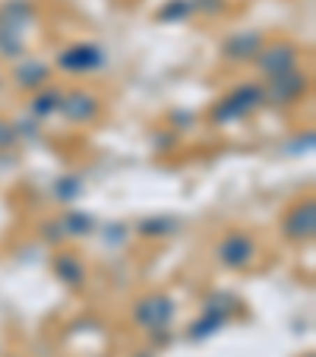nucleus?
Segmentation results:
<instances>
[{
  "instance_id": "1a4fd4ad",
  "label": "nucleus",
  "mask_w": 316,
  "mask_h": 357,
  "mask_svg": "<svg viewBox=\"0 0 316 357\" xmlns=\"http://www.w3.org/2000/svg\"><path fill=\"white\" fill-rule=\"evenodd\" d=\"M259 47H262L259 32H237L222 45V54L234 63H250L256 54H259Z\"/></svg>"
},
{
  "instance_id": "0eeeda50",
  "label": "nucleus",
  "mask_w": 316,
  "mask_h": 357,
  "mask_svg": "<svg viewBox=\"0 0 316 357\" xmlns=\"http://www.w3.org/2000/svg\"><path fill=\"white\" fill-rule=\"evenodd\" d=\"M57 63H61L63 70H70V73H89V70L105 63V51H101L98 45H73L57 57Z\"/></svg>"
},
{
  "instance_id": "f8f14e48",
  "label": "nucleus",
  "mask_w": 316,
  "mask_h": 357,
  "mask_svg": "<svg viewBox=\"0 0 316 357\" xmlns=\"http://www.w3.org/2000/svg\"><path fill=\"white\" fill-rule=\"evenodd\" d=\"M54 272H57V278H63L67 284H80L82 282V263H76V257H70V253H63V257H57L54 259Z\"/></svg>"
},
{
  "instance_id": "dca6fc26",
  "label": "nucleus",
  "mask_w": 316,
  "mask_h": 357,
  "mask_svg": "<svg viewBox=\"0 0 316 357\" xmlns=\"http://www.w3.org/2000/svg\"><path fill=\"white\" fill-rule=\"evenodd\" d=\"M63 225H70L67 234H89V218L86 215H70Z\"/></svg>"
},
{
  "instance_id": "39448f33",
  "label": "nucleus",
  "mask_w": 316,
  "mask_h": 357,
  "mask_svg": "<svg viewBox=\"0 0 316 357\" xmlns=\"http://www.w3.org/2000/svg\"><path fill=\"white\" fill-rule=\"evenodd\" d=\"M171 317H174V303H171V297H165V294L142 297V301L136 303V310H133V319H136V323H140L146 332H162V329H168Z\"/></svg>"
},
{
  "instance_id": "4468645a",
  "label": "nucleus",
  "mask_w": 316,
  "mask_h": 357,
  "mask_svg": "<svg viewBox=\"0 0 316 357\" xmlns=\"http://www.w3.org/2000/svg\"><path fill=\"white\" fill-rule=\"evenodd\" d=\"M193 13V3L190 0H171L168 7L158 13V20H168V16H177V20H183V16H190Z\"/></svg>"
},
{
  "instance_id": "6ab92c4d",
  "label": "nucleus",
  "mask_w": 316,
  "mask_h": 357,
  "mask_svg": "<svg viewBox=\"0 0 316 357\" xmlns=\"http://www.w3.org/2000/svg\"><path fill=\"white\" fill-rule=\"evenodd\" d=\"M303 357H313V351H310V354H303Z\"/></svg>"
},
{
  "instance_id": "f257e3e1",
  "label": "nucleus",
  "mask_w": 316,
  "mask_h": 357,
  "mask_svg": "<svg viewBox=\"0 0 316 357\" xmlns=\"http://www.w3.org/2000/svg\"><path fill=\"white\" fill-rule=\"evenodd\" d=\"M262 105V86H237L234 92H228L212 111V121L216 123H231L247 117L250 111H256Z\"/></svg>"
},
{
  "instance_id": "f03ea898",
  "label": "nucleus",
  "mask_w": 316,
  "mask_h": 357,
  "mask_svg": "<svg viewBox=\"0 0 316 357\" xmlns=\"http://www.w3.org/2000/svg\"><path fill=\"white\" fill-rule=\"evenodd\" d=\"M282 234L288 237L291 243H310L316 234V199L307 196V199L294 202L282 218Z\"/></svg>"
},
{
  "instance_id": "9b49d317",
  "label": "nucleus",
  "mask_w": 316,
  "mask_h": 357,
  "mask_svg": "<svg viewBox=\"0 0 316 357\" xmlns=\"http://www.w3.org/2000/svg\"><path fill=\"white\" fill-rule=\"evenodd\" d=\"M47 76H51L47 63H38V61H29V63H22V67L16 70V82H20L22 89H38V86H45Z\"/></svg>"
},
{
  "instance_id": "423d86ee",
  "label": "nucleus",
  "mask_w": 316,
  "mask_h": 357,
  "mask_svg": "<svg viewBox=\"0 0 316 357\" xmlns=\"http://www.w3.org/2000/svg\"><path fill=\"white\" fill-rule=\"evenodd\" d=\"M256 70H259L266 79H272V76H282L288 73V70H297V47L288 45V41H282V45H262L259 54L253 57Z\"/></svg>"
},
{
  "instance_id": "2eb2a0df",
  "label": "nucleus",
  "mask_w": 316,
  "mask_h": 357,
  "mask_svg": "<svg viewBox=\"0 0 316 357\" xmlns=\"http://www.w3.org/2000/svg\"><path fill=\"white\" fill-rule=\"evenodd\" d=\"M174 228H177V225L171 222V218H165V222H162V218H155V222H142L140 225L142 234H168V231H174Z\"/></svg>"
},
{
  "instance_id": "a211bd4d",
  "label": "nucleus",
  "mask_w": 316,
  "mask_h": 357,
  "mask_svg": "<svg viewBox=\"0 0 316 357\" xmlns=\"http://www.w3.org/2000/svg\"><path fill=\"white\" fill-rule=\"evenodd\" d=\"M222 7H225L222 0H206V10H209V13H218Z\"/></svg>"
},
{
  "instance_id": "9d476101",
  "label": "nucleus",
  "mask_w": 316,
  "mask_h": 357,
  "mask_svg": "<svg viewBox=\"0 0 316 357\" xmlns=\"http://www.w3.org/2000/svg\"><path fill=\"white\" fill-rule=\"evenodd\" d=\"M228 310H231V303H228V307H206V317L196 319L190 335L202 338V335H212V332H218L225 326V319H228Z\"/></svg>"
},
{
  "instance_id": "f3484780",
  "label": "nucleus",
  "mask_w": 316,
  "mask_h": 357,
  "mask_svg": "<svg viewBox=\"0 0 316 357\" xmlns=\"http://www.w3.org/2000/svg\"><path fill=\"white\" fill-rule=\"evenodd\" d=\"M16 142V130L10 127V123L0 121V149H10Z\"/></svg>"
},
{
  "instance_id": "20e7f679",
  "label": "nucleus",
  "mask_w": 316,
  "mask_h": 357,
  "mask_svg": "<svg viewBox=\"0 0 316 357\" xmlns=\"http://www.w3.org/2000/svg\"><path fill=\"white\" fill-rule=\"evenodd\" d=\"M216 253L218 263L228 266V269H247L256 257V241L250 234H243V231H231V234H225L218 241Z\"/></svg>"
},
{
  "instance_id": "6e6552de",
  "label": "nucleus",
  "mask_w": 316,
  "mask_h": 357,
  "mask_svg": "<svg viewBox=\"0 0 316 357\" xmlns=\"http://www.w3.org/2000/svg\"><path fill=\"white\" fill-rule=\"evenodd\" d=\"M61 114L67 117L70 123H86L98 114V98L92 92H70L61 98Z\"/></svg>"
},
{
  "instance_id": "7ed1b4c3",
  "label": "nucleus",
  "mask_w": 316,
  "mask_h": 357,
  "mask_svg": "<svg viewBox=\"0 0 316 357\" xmlns=\"http://www.w3.org/2000/svg\"><path fill=\"white\" fill-rule=\"evenodd\" d=\"M307 86H310L307 73L288 70V73H282V76L266 79V86H262V101H272V105H294V101L303 98Z\"/></svg>"
},
{
  "instance_id": "ddd939ff",
  "label": "nucleus",
  "mask_w": 316,
  "mask_h": 357,
  "mask_svg": "<svg viewBox=\"0 0 316 357\" xmlns=\"http://www.w3.org/2000/svg\"><path fill=\"white\" fill-rule=\"evenodd\" d=\"M61 98H63V95L51 89V92H41V95H35V98H32V105H29V108H32V114H35V117L57 114V111H61Z\"/></svg>"
}]
</instances>
